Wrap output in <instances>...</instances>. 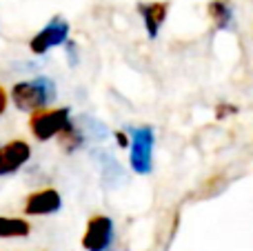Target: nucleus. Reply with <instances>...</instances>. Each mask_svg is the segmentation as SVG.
<instances>
[{"label":"nucleus","mask_w":253,"mask_h":251,"mask_svg":"<svg viewBox=\"0 0 253 251\" xmlns=\"http://www.w3.org/2000/svg\"><path fill=\"white\" fill-rule=\"evenodd\" d=\"M56 83L49 76H36L31 80H20L9 91V100L13 102V107L18 111H29V114L49 107L56 100Z\"/></svg>","instance_id":"nucleus-1"},{"label":"nucleus","mask_w":253,"mask_h":251,"mask_svg":"<svg viewBox=\"0 0 253 251\" xmlns=\"http://www.w3.org/2000/svg\"><path fill=\"white\" fill-rule=\"evenodd\" d=\"M129 165L135 173L149 176L153 171V145H156V131L151 125L129 129Z\"/></svg>","instance_id":"nucleus-2"},{"label":"nucleus","mask_w":253,"mask_h":251,"mask_svg":"<svg viewBox=\"0 0 253 251\" xmlns=\"http://www.w3.org/2000/svg\"><path fill=\"white\" fill-rule=\"evenodd\" d=\"M71 125V109L69 107H56V109H40L34 111L29 118V129L36 140L47 142L58 138Z\"/></svg>","instance_id":"nucleus-3"},{"label":"nucleus","mask_w":253,"mask_h":251,"mask_svg":"<svg viewBox=\"0 0 253 251\" xmlns=\"http://www.w3.org/2000/svg\"><path fill=\"white\" fill-rule=\"evenodd\" d=\"M69 40V22L62 16H53L34 38L29 40V49L36 56H44L49 49L60 47Z\"/></svg>","instance_id":"nucleus-4"},{"label":"nucleus","mask_w":253,"mask_h":251,"mask_svg":"<svg viewBox=\"0 0 253 251\" xmlns=\"http://www.w3.org/2000/svg\"><path fill=\"white\" fill-rule=\"evenodd\" d=\"M116 227L109 216H91L87 222V229L83 234V249L87 251H109L114 245Z\"/></svg>","instance_id":"nucleus-5"},{"label":"nucleus","mask_w":253,"mask_h":251,"mask_svg":"<svg viewBox=\"0 0 253 251\" xmlns=\"http://www.w3.org/2000/svg\"><path fill=\"white\" fill-rule=\"evenodd\" d=\"M31 158V145L22 138L9 140L0 147V178L18 173Z\"/></svg>","instance_id":"nucleus-6"},{"label":"nucleus","mask_w":253,"mask_h":251,"mask_svg":"<svg viewBox=\"0 0 253 251\" xmlns=\"http://www.w3.org/2000/svg\"><path fill=\"white\" fill-rule=\"evenodd\" d=\"M62 209V198L56 189H40L27 196L22 211L27 216H51Z\"/></svg>","instance_id":"nucleus-7"},{"label":"nucleus","mask_w":253,"mask_h":251,"mask_svg":"<svg viewBox=\"0 0 253 251\" xmlns=\"http://www.w3.org/2000/svg\"><path fill=\"white\" fill-rule=\"evenodd\" d=\"M169 11V2H140L138 4V13L142 16L144 29H147L149 38H156L158 31H160L162 22L167 18Z\"/></svg>","instance_id":"nucleus-8"},{"label":"nucleus","mask_w":253,"mask_h":251,"mask_svg":"<svg viewBox=\"0 0 253 251\" xmlns=\"http://www.w3.org/2000/svg\"><path fill=\"white\" fill-rule=\"evenodd\" d=\"M31 234V225L25 218L0 216V238H27Z\"/></svg>","instance_id":"nucleus-9"},{"label":"nucleus","mask_w":253,"mask_h":251,"mask_svg":"<svg viewBox=\"0 0 253 251\" xmlns=\"http://www.w3.org/2000/svg\"><path fill=\"white\" fill-rule=\"evenodd\" d=\"M209 16L218 29H229L233 22V7L227 0H211L209 2Z\"/></svg>","instance_id":"nucleus-10"},{"label":"nucleus","mask_w":253,"mask_h":251,"mask_svg":"<svg viewBox=\"0 0 253 251\" xmlns=\"http://www.w3.org/2000/svg\"><path fill=\"white\" fill-rule=\"evenodd\" d=\"M67 60H69V65L71 67H76L78 65V56H76V42L74 40H67Z\"/></svg>","instance_id":"nucleus-11"},{"label":"nucleus","mask_w":253,"mask_h":251,"mask_svg":"<svg viewBox=\"0 0 253 251\" xmlns=\"http://www.w3.org/2000/svg\"><path fill=\"white\" fill-rule=\"evenodd\" d=\"M7 105H9V93H7V89L0 84V116L7 111Z\"/></svg>","instance_id":"nucleus-12"},{"label":"nucleus","mask_w":253,"mask_h":251,"mask_svg":"<svg viewBox=\"0 0 253 251\" xmlns=\"http://www.w3.org/2000/svg\"><path fill=\"white\" fill-rule=\"evenodd\" d=\"M116 138H118V145H120V147H129V138H126L123 131L116 133Z\"/></svg>","instance_id":"nucleus-13"}]
</instances>
